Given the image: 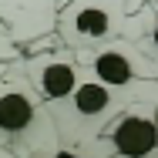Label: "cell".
I'll return each mask as SVG.
<instances>
[{"mask_svg":"<svg viewBox=\"0 0 158 158\" xmlns=\"http://www.w3.org/2000/svg\"><path fill=\"white\" fill-rule=\"evenodd\" d=\"M0 148L17 158H61L64 145L54 114L34 91L20 61H10L0 81Z\"/></svg>","mask_w":158,"mask_h":158,"instance_id":"obj_1","label":"cell"},{"mask_svg":"<svg viewBox=\"0 0 158 158\" xmlns=\"http://www.w3.org/2000/svg\"><path fill=\"white\" fill-rule=\"evenodd\" d=\"M74 57L94 81L118 91L128 104H158V61H152L131 37L74 51Z\"/></svg>","mask_w":158,"mask_h":158,"instance_id":"obj_2","label":"cell"},{"mask_svg":"<svg viewBox=\"0 0 158 158\" xmlns=\"http://www.w3.org/2000/svg\"><path fill=\"white\" fill-rule=\"evenodd\" d=\"M125 108H131V104L118 91L104 88L101 81H94L88 74L81 81V88L67 101H61V104L51 108L57 135H61V145H64V155H74L81 145H88L91 138H98Z\"/></svg>","mask_w":158,"mask_h":158,"instance_id":"obj_3","label":"cell"},{"mask_svg":"<svg viewBox=\"0 0 158 158\" xmlns=\"http://www.w3.org/2000/svg\"><path fill=\"white\" fill-rule=\"evenodd\" d=\"M57 37L67 51H88L131 37L125 0H67L57 14Z\"/></svg>","mask_w":158,"mask_h":158,"instance_id":"obj_4","label":"cell"},{"mask_svg":"<svg viewBox=\"0 0 158 158\" xmlns=\"http://www.w3.org/2000/svg\"><path fill=\"white\" fill-rule=\"evenodd\" d=\"M71 158H158V104L125 108Z\"/></svg>","mask_w":158,"mask_h":158,"instance_id":"obj_5","label":"cell"},{"mask_svg":"<svg viewBox=\"0 0 158 158\" xmlns=\"http://www.w3.org/2000/svg\"><path fill=\"white\" fill-rule=\"evenodd\" d=\"M27 81L34 84V91L44 98L47 108L61 104L81 88V81L88 77V71L81 67V61L74 57V51H51V54H34V57H24L20 61Z\"/></svg>","mask_w":158,"mask_h":158,"instance_id":"obj_6","label":"cell"},{"mask_svg":"<svg viewBox=\"0 0 158 158\" xmlns=\"http://www.w3.org/2000/svg\"><path fill=\"white\" fill-rule=\"evenodd\" d=\"M54 27V0H0V34L24 44Z\"/></svg>","mask_w":158,"mask_h":158,"instance_id":"obj_7","label":"cell"},{"mask_svg":"<svg viewBox=\"0 0 158 158\" xmlns=\"http://www.w3.org/2000/svg\"><path fill=\"white\" fill-rule=\"evenodd\" d=\"M7 67H10V61H0V81H3V74H7Z\"/></svg>","mask_w":158,"mask_h":158,"instance_id":"obj_8","label":"cell"},{"mask_svg":"<svg viewBox=\"0 0 158 158\" xmlns=\"http://www.w3.org/2000/svg\"><path fill=\"white\" fill-rule=\"evenodd\" d=\"M0 158H17V155H10V152H7V148H0Z\"/></svg>","mask_w":158,"mask_h":158,"instance_id":"obj_9","label":"cell"},{"mask_svg":"<svg viewBox=\"0 0 158 158\" xmlns=\"http://www.w3.org/2000/svg\"><path fill=\"white\" fill-rule=\"evenodd\" d=\"M67 158H71V155H67Z\"/></svg>","mask_w":158,"mask_h":158,"instance_id":"obj_10","label":"cell"}]
</instances>
